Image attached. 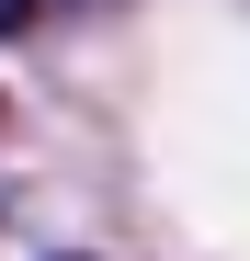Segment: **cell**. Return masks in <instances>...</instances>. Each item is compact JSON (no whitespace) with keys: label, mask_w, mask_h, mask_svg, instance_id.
I'll use <instances>...</instances> for the list:
<instances>
[{"label":"cell","mask_w":250,"mask_h":261,"mask_svg":"<svg viewBox=\"0 0 250 261\" xmlns=\"http://www.w3.org/2000/svg\"><path fill=\"white\" fill-rule=\"evenodd\" d=\"M46 23V0H0V46H12V34H34Z\"/></svg>","instance_id":"1"},{"label":"cell","mask_w":250,"mask_h":261,"mask_svg":"<svg viewBox=\"0 0 250 261\" xmlns=\"http://www.w3.org/2000/svg\"><path fill=\"white\" fill-rule=\"evenodd\" d=\"M57 261H91V250H57Z\"/></svg>","instance_id":"2"}]
</instances>
